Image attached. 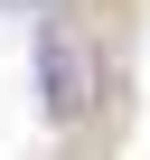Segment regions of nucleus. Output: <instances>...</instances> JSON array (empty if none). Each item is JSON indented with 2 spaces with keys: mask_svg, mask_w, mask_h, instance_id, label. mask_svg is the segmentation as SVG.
<instances>
[{
  "mask_svg": "<svg viewBox=\"0 0 150 160\" xmlns=\"http://www.w3.org/2000/svg\"><path fill=\"white\" fill-rule=\"evenodd\" d=\"M94 94H103V75H94V47L75 38V28H38V104H47V122L56 132H75L94 113Z\"/></svg>",
  "mask_w": 150,
  "mask_h": 160,
  "instance_id": "obj_1",
  "label": "nucleus"
}]
</instances>
